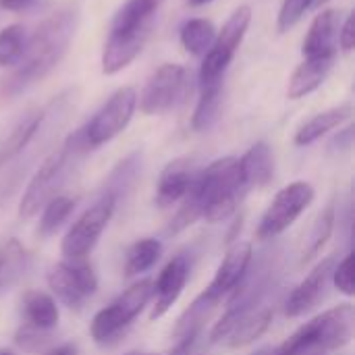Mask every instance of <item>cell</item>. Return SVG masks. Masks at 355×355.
Masks as SVG:
<instances>
[{
    "label": "cell",
    "mask_w": 355,
    "mask_h": 355,
    "mask_svg": "<svg viewBox=\"0 0 355 355\" xmlns=\"http://www.w3.org/2000/svg\"><path fill=\"white\" fill-rule=\"evenodd\" d=\"M77 27V8L67 6L50 15L27 35V44L17 67L0 81V106L17 100L31 85L42 81L64 58Z\"/></svg>",
    "instance_id": "1"
},
{
    "label": "cell",
    "mask_w": 355,
    "mask_h": 355,
    "mask_svg": "<svg viewBox=\"0 0 355 355\" xmlns=\"http://www.w3.org/2000/svg\"><path fill=\"white\" fill-rule=\"evenodd\" d=\"M245 193L239 158L227 156L210 162L204 171H198L187 196L181 200L168 233L177 235L189 229L196 220L206 218L208 223L227 220L239 206L241 196Z\"/></svg>",
    "instance_id": "2"
},
{
    "label": "cell",
    "mask_w": 355,
    "mask_h": 355,
    "mask_svg": "<svg viewBox=\"0 0 355 355\" xmlns=\"http://www.w3.org/2000/svg\"><path fill=\"white\" fill-rule=\"evenodd\" d=\"M89 152L92 148L87 146L81 129L71 133L64 139V144L58 150H54L31 177L19 204V216L25 220L33 218L54 196H60L58 191Z\"/></svg>",
    "instance_id": "3"
},
{
    "label": "cell",
    "mask_w": 355,
    "mask_h": 355,
    "mask_svg": "<svg viewBox=\"0 0 355 355\" xmlns=\"http://www.w3.org/2000/svg\"><path fill=\"white\" fill-rule=\"evenodd\" d=\"M355 310L352 304L331 308L302 324L270 355H329L354 339Z\"/></svg>",
    "instance_id": "4"
},
{
    "label": "cell",
    "mask_w": 355,
    "mask_h": 355,
    "mask_svg": "<svg viewBox=\"0 0 355 355\" xmlns=\"http://www.w3.org/2000/svg\"><path fill=\"white\" fill-rule=\"evenodd\" d=\"M152 295L154 283L150 279H141L133 283L125 293H121L114 302H110L106 308H102L89 324V335L94 343L110 345L112 341H116L152 302Z\"/></svg>",
    "instance_id": "5"
},
{
    "label": "cell",
    "mask_w": 355,
    "mask_h": 355,
    "mask_svg": "<svg viewBox=\"0 0 355 355\" xmlns=\"http://www.w3.org/2000/svg\"><path fill=\"white\" fill-rule=\"evenodd\" d=\"M316 198V191L312 187V183L308 181H293L287 187H283L272 202L268 204V208L264 210L256 235L262 241H272L279 235H283L304 212L308 206H312Z\"/></svg>",
    "instance_id": "6"
},
{
    "label": "cell",
    "mask_w": 355,
    "mask_h": 355,
    "mask_svg": "<svg viewBox=\"0 0 355 355\" xmlns=\"http://www.w3.org/2000/svg\"><path fill=\"white\" fill-rule=\"evenodd\" d=\"M250 23H252V8L248 4L233 10V15L227 19L223 29L216 33L214 44L204 54V60L200 67V85L225 79V71L235 58V52L241 46Z\"/></svg>",
    "instance_id": "7"
},
{
    "label": "cell",
    "mask_w": 355,
    "mask_h": 355,
    "mask_svg": "<svg viewBox=\"0 0 355 355\" xmlns=\"http://www.w3.org/2000/svg\"><path fill=\"white\" fill-rule=\"evenodd\" d=\"M116 208L119 206L110 196L100 193V198L69 227V231L60 243L62 256L69 260L87 258L94 252L96 243L100 241L102 233L106 231Z\"/></svg>",
    "instance_id": "8"
},
{
    "label": "cell",
    "mask_w": 355,
    "mask_h": 355,
    "mask_svg": "<svg viewBox=\"0 0 355 355\" xmlns=\"http://www.w3.org/2000/svg\"><path fill=\"white\" fill-rule=\"evenodd\" d=\"M137 108V92L133 87L116 89L102 108L81 127V133L92 150L112 141L119 133L127 129Z\"/></svg>",
    "instance_id": "9"
},
{
    "label": "cell",
    "mask_w": 355,
    "mask_h": 355,
    "mask_svg": "<svg viewBox=\"0 0 355 355\" xmlns=\"http://www.w3.org/2000/svg\"><path fill=\"white\" fill-rule=\"evenodd\" d=\"M189 89L191 87L187 69L175 62H166L158 67L148 79L139 98V110L148 116L164 114L177 108L185 100Z\"/></svg>",
    "instance_id": "10"
},
{
    "label": "cell",
    "mask_w": 355,
    "mask_h": 355,
    "mask_svg": "<svg viewBox=\"0 0 355 355\" xmlns=\"http://www.w3.org/2000/svg\"><path fill=\"white\" fill-rule=\"evenodd\" d=\"M48 287L60 304L71 310H81L83 304L98 291V277L85 258H64L50 268Z\"/></svg>",
    "instance_id": "11"
},
{
    "label": "cell",
    "mask_w": 355,
    "mask_h": 355,
    "mask_svg": "<svg viewBox=\"0 0 355 355\" xmlns=\"http://www.w3.org/2000/svg\"><path fill=\"white\" fill-rule=\"evenodd\" d=\"M335 264H337V258L329 256V258L320 260L308 272V277L289 293V297L285 302V316L300 318V316L308 314L312 308H316L324 300L327 289H329L331 279H333Z\"/></svg>",
    "instance_id": "12"
},
{
    "label": "cell",
    "mask_w": 355,
    "mask_h": 355,
    "mask_svg": "<svg viewBox=\"0 0 355 355\" xmlns=\"http://www.w3.org/2000/svg\"><path fill=\"white\" fill-rule=\"evenodd\" d=\"M191 275V260L185 254L175 256L158 275L156 283H154V306L150 312V320H158L162 318L181 297L187 281Z\"/></svg>",
    "instance_id": "13"
},
{
    "label": "cell",
    "mask_w": 355,
    "mask_h": 355,
    "mask_svg": "<svg viewBox=\"0 0 355 355\" xmlns=\"http://www.w3.org/2000/svg\"><path fill=\"white\" fill-rule=\"evenodd\" d=\"M343 17L337 8H324L318 12L304 37L302 54L304 58H335L339 48V29Z\"/></svg>",
    "instance_id": "14"
},
{
    "label": "cell",
    "mask_w": 355,
    "mask_h": 355,
    "mask_svg": "<svg viewBox=\"0 0 355 355\" xmlns=\"http://www.w3.org/2000/svg\"><path fill=\"white\" fill-rule=\"evenodd\" d=\"M252 258H254V252H252L250 241H241V239L233 241L229 245V250L225 252L223 262L218 264L212 283L206 289L212 291L220 300L229 297L237 289V285L243 281V277L252 264Z\"/></svg>",
    "instance_id": "15"
},
{
    "label": "cell",
    "mask_w": 355,
    "mask_h": 355,
    "mask_svg": "<svg viewBox=\"0 0 355 355\" xmlns=\"http://www.w3.org/2000/svg\"><path fill=\"white\" fill-rule=\"evenodd\" d=\"M196 175H198V166H196L193 158L183 156V158L171 160L162 168V173L158 177V183H156V204H158V208H171L177 202H181L187 196Z\"/></svg>",
    "instance_id": "16"
},
{
    "label": "cell",
    "mask_w": 355,
    "mask_h": 355,
    "mask_svg": "<svg viewBox=\"0 0 355 355\" xmlns=\"http://www.w3.org/2000/svg\"><path fill=\"white\" fill-rule=\"evenodd\" d=\"M164 0H127L112 17L108 35H152L156 10Z\"/></svg>",
    "instance_id": "17"
},
{
    "label": "cell",
    "mask_w": 355,
    "mask_h": 355,
    "mask_svg": "<svg viewBox=\"0 0 355 355\" xmlns=\"http://www.w3.org/2000/svg\"><path fill=\"white\" fill-rule=\"evenodd\" d=\"M46 123V110H29L25 112L0 139V166L21 156L37 137Z\"/></svg>",
    "instance_id": "18"
},
{
    "label": "cell",
    "mask_w": 355,
    "mask_h": 355,
    "mask_svg": "<svg viewBox=\"0 0 355 355\" xmlns=\"http://www.w3.org/2000/svg\"><path fill=\"white\" fill-rule=\"evenodd\" d=\"M223 300L216 297L212 291L204 289L193 302L191 306L179 316L175 329H173V339H202L204 337V329L206 322L210 320V316L214 314V310L218 308Z\"/></svg>",
    "instance_id": "19"
},
{
    "label": "cell",
    "mask_w": 355,
    "mask_h": 355,
    "mask_svg": "<svg viewBox=\"0 0 355 355\" xmlns=\"http://www.w3.org/2000/svg\"><path fill=\"white\" fill-rule=\"evenodd\" d=\"M239 166H241V177H243L245 191L268 187L272 177H275V156H272L270 146L266 141L254 144L239 158Z\"/></svg>",
    "instance_id": "20"
},
{
    "label": "cell",
    "mask_w": 355,
    "mask_h": 355,
    "mask_svg": "<svg viewBox=\"0 0 355 355\" xmlns=\"http://www.w3.org/2000/svg\"><path fill=\"white\" fill-rule=\"evenodd\" d=\"M23 318L25 327L35 329L40 333H50L58 327L60 310L56 306V300L40 289H31L23 295Z\"/></svg>",
    "instance_id": "21"
},
{
    "label": "cell",
    "mask_w": 355,
    "mask_h": 355,
    "mask_svg": "<svg viewBox=\"0 0 355 355\" xmlns=\"http://www.w3.org/2000/svg\"><path fill=\"white\" fill-rule=\"evenodd\" d=\"M335 58H306L291 75L289 85H287V98L289 100H300L312 92H316L327 75L333 69Z\"/></svg>",
    "instance_id": "22"
},
{
    "label": "cell",
    "mask_w": 355,
    "mask_h": 355,
    "mask_svg": "<svg viewBox=\"0 0 355 355\" xmlns=\"http://www.w3.org/2000/svg\"><path fill=\"white\" fill-rule=\"evenodd\" d=\"M27 264V250L17 237H8L0 243V297L15 289V285L23 279Z\"/></svg>",
    "instance_id": "23"
},
{
    "label": "cell",
    "mask_w": 355,
    "mask_h": 355,
    "mask_svg": "<svg viewBox=\"0 0 355 355\" xmlns=\"http://www.w3.org/2000/svg\"><path fill=\"white\" fill-rule=\"evenodd\" d=\"M352 112H354L352 104H341V106L329 108V110H324V112H318L316 116H312L310 121H306V123L297 129V133H295V137H293L295 146H300V148L312 146L314 141H318V139H320L322 135H327L329 131L341 127V125L352 116Z\"/></svg>",
    "instance_id": "24"
},
{
    "label": "cell",
    "mask_w": 355,
    "mask_h": 355,
    "mask_svg": "<svg viewBox=\"0 0 355 355\" xmlns=\"http://www.w3.org/2000/svg\"><path fill=\"white\" fill-rule=\"evenodd\" d=\"M139 173H141V152H133L127 158H123L110 171L102 193L110 196L119 206L121 200H125L131 193V189L135 187V183L139 179Z\"/></svg>",
    "instance_id": "25"
},
{
    "label": "cell",
    "mask_w": 355,
    "mask_h": 355,
    "mask_svg": "<svg viewBox=\"0 0 355 355\" xmlns=\"http://www.w3.org/2000/svg\"><path fill=\"white\" fill-rule=\"evenodd\" d=\"M223 96H225V81H214L200 85V98L191 116V127L193 131H208L220 116L223 108Z\"/></svg>",
    "instance_id": "26"
},
{
    "label": "cell",
    "mask_w": 355,
    "mask_h": 355,
    "mask_svg": "<svg viewBox=\"0 0 355 355\" xmlns=\"http://www.w3.org/2000/svg\"><path fill=\"white\" fill-rule=\"evenodd\" d=\"M270 322H272V310H270L268 306H262L260 310H256V312L243 316V318L235 324V329L227 335V339H225L223 343H225L227 347H231V349L245 347V345L258 341V339L268 331Z\"/></svg>",
    "instance_id": "27"
},
{
    "label": "cell",
    "mask_w": 355,
    "mask_h": 355,
    "mask_svg": "<svg viewBox=\"0 0 355 355\" xmlns=\"http://www.w3.org/2000/svg\"><path fill=\"white\" fill-rule=\"evenodd\" d=\"M162 256V243L158 239L146 237L135 241L125 256V275L127 277H139L148 272Z\"/></svg>",
    "instance_id": "28"
},
{
    "label": "cell",
    "mask_w": 355,
    "mask_h": 355,
    "mask_svg": "<svg viewBox=\"0 0 355 355\" xmlns=\"http://www.w3.org/2000/svg\"><path fill=\"white\" fill-rule=\"evenodd\" d=\"M335 223H337V208L335 204H329L312 225V231L306 239V248L302 252V264H308L322 252V248L327 245V241L335 231Z\"/></svg>",
    "instance_id": "29"
},
{
    "label": "cell",
    "mask_w": 355,
    "mask_h": 355,
    "mask_svg": "<svg viewBox=\"0 0 355 355\" xmlns=\"http://www.w3.org/2000/svg\"><path fill=\"white\" fill-rule=\"evenodd\" d=\"M216 29L208 19H189L181 27V44L193 56H204L214 44Z\"/></svg>",
    "instance_id": "30"
},
{
    "label": "cell",
    "mask_w": 355,
    "mask_h": 355,
    "mask_svg": "<svg viewBox=\"0 0 355 355\" xmlns=\"http://www.w3.org/2000/svg\"><path fill=\"white\" fill-rule=\"evenodd\" d=\"M75 210V200L69 196H54L44 208H42V216H40V225H37V235L40 237H52L64 223L67 218L73 214Z\"/></svg>",
    "instance_id": "31"
},
{
    "label": "cell",
    "mask_w": 355,
    "mask_h": 355,
    "mask_svg": "<svg viewBox=\"0 0 355 355\" xmlns=\"http://www.w3.org/2000/svg\"><path fill=\"white\" fill-rule=\"evenodd\" d=\"M27 33L21 25H8L0 31V67H15L25 50Z\"/></svg>",
    "instance_id": "32"
},
{
    "label": "cell",
    "mask_w": 355,
    "mask_h": 355,
    "mask_svg": "<svg viewBox=\"0 0 355 355\" xmlns=\"http://www.w3.org/2000/svg\"><path fill=\"white\" fill-rule=\"evenodd\" d=\"M329 0H285L281 10H279V21H277V29L281 33L289 31L291 27H295L302 17L310 10V8H318Z\"/></svg>",
    "instance_id": "33"
},
{
    "label": "cell",
    "mask_w": 355,
    "mask_h": 355,
    "mask_svg": "<svg viewBox=\"0 0 355 355\" xmlns=\"http://www.w3.org/2000/svg\"><path fill=\"white\" fill-rule=\"evenodd\" d=\"M331 283L335 285V289L347 297H354L355 293V254L349 252L343 260H337L335 270H333V279Z\"/></svg>",
    "instance_id": "34"
},
{
    "label": "cell",
    "mask_w": 355,
    "mask_h": 355,
    "mask_svg": "<svg viewBox=\"0 0 355 355\" xmlns=\"http://www.w3.org/2000/svg\"><path fill=\"white\" fill-rule=\"evenodd\" d=\"M352 146H354V125L345 127L343 131H339V133L331 139L329 152H331V154H345V152L352 150Z\"/></svg>",
    "instance_id": "35"
},
{
    "label": "cell",
    "mask_w": 355,
    "mask_h": 355,
    "mask_svg": "<svg viewBox=\"0 0 355 355\" xmlns=\"http://www.w3.org/2000/svg\"><path fill=\"white\" fill-rule=\"evenodd\" d=\"M339 46L343 52H352L355 46V17L349 15L339 29Z\"/></svg>",
    "instance_id": "36"
},
{
    "label": "cell",
    "mask_w": 355,
    "mask_h": 355,
    "mask_svg": "<svg viewBox=\"0 0 355 355\" xmlns=\"http://www.w3.org/2000/svg\"><path fill=\"white\" fill-rule=\"evenodd\" d=\"M35 0H0V6L4 10H10V12H19V10H25L33 4Z\"/></svg>",
    "instance_id": "37"
},
{
    "label": "cell",
    "mask_w": 355,
    "mask_h": 355,
    "mask_svg": "<svg viewBox=\"0 0 355 355\" xmlns=\"http://www.w3.org/2000/svg\"><path fill=\"white\" fill-rule=\"evenodd\" d=\"M50 355H77V345L73 343H67V345H60L56 352H52Z\"/></svg>",
    "instance_id": "38"
},
{
    "label": "cell",
    "mask_w": 355,
    "mask_h": 355,
    "mask_svg": "<svg viewBox=\"0 0 355 355\" xmlns=\"http://www.w3.org/2000/svg\"><path fill=\"white\" fill-rule=\"evenodd\" d=\"M208 2H212V0H187L189 6H204V4H208Z\"/></svg>",
    "instance_id": "39"
},
{
    "label": "cell",
    "mask_w": 355,
    "mask_h": 355,
    "mask_svg": "<svg viewBox=\"0 0 355 355\" xmlns=\"http://www.w3.org/2000/svg\"><path fill=\"white\" fill-rule=\"evenodd\" d=\"M125 355H154V354H139V352H131V354H125Z\"/></svg>",
    "instance_id": "40"
},
{
    "label": "cell",
    "mask_w": 355,
    "mask_h": 355,
    "mask_svg": "<svg viewBox=\"0 0 355 355\" xmlns=\"http://www.w3.org/2000/svg\"><path fill=\"white\" fill-rule=\"evenodd\" d=\"M0 355H12V354H8V352H0Z\"/></svg>",
    "instance_id": "41"
},
{
    "label": "cell",
    "mask_w": 355,
    "mask_h": 355,
    "mask_svg": "<svg viewBox=\"0 0 355 355\" xmlns=\"http://www.w3.org/2000/svg\"><path fill=\"white\" fill-rule=\"evenodd\" d=\"M258 355H262V354H258Z\"/></svg>",
    "instance_id": "42"
}]
</instances>
